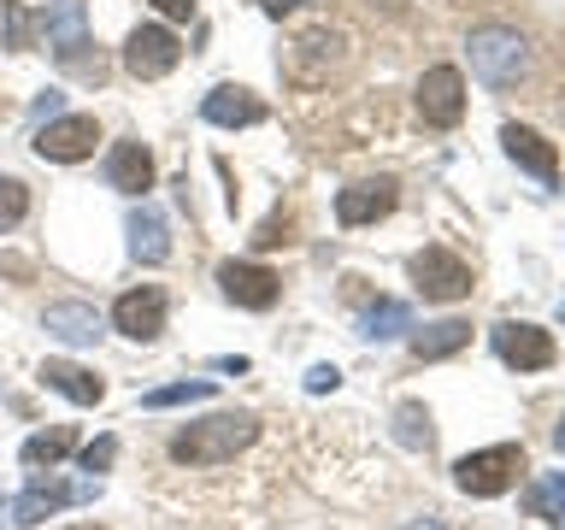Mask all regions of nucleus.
Returning a JSON list of instances; mask_svg holds the SVG:
<instances>
[{
	"label": "nucleus",
	"mask_w": 565,
	"mask_h": 530,
	"mask_svg": "<svg viewBox=\"0 0 565 530\" xmlns=\"http://www.w3.org/2000/svg\"><path fill=\"white\" fill-rule=\"evenodd\" d=\"M254 436H259L254 413H212L201 424H189V431H177L171 454L183 459V466H224V459H236L242 448H254Z\"/></svg>",
	"instance_id": "1"
},
{
	"label": "nucleus",
	"mask_w": 565,
	"mask_h": 530,
	"mask_svg": "<svg viewBox=\"0 0 565 530\" xmlns=\"http://www.w3.org/2000/svg\"><path fill=\"white\" fill-rule=\"evenodd\" d=\"M466 47H471V71H477V83H483V88H519V83H524L530 47H524L519 30L483 24V30H471Z\"/></svg>",
	"instance_id": "2"
},
{
	"label": "nucleus",
	"mask_w": 565,
	"mask_h": 530,
	"mask_svg": "<svg viewBox=\"0 0 565 530\" xmlns=\"http://www.w3.org/2000/svg\"><path fill=\"white\" fill-rule=\"evenodd\" d=\"M524 471V448L519 442H501V448H483V454H466L454 466V484L471 495V501H494V495H507L519 484Z\"/></svg>",
	"instance_id": "3"
},
{
	"label": "nucleus",
	"mask_w": 565,
	"mask_h": 530,
	"mask_svg": "<svg viewBox=\"0 0 565 530\" xmlns=\"http://www.w3.org/2000/svg\"><path fill=\"white\" fill-rule=\"evenodd\" d=\"M42 30H47V47H53L60 65H77V71H88V77H100V60H83V47H95L88 42L83 0H53V7L42 12Z\"/></svg>",
	"instance_id": "4"
},
{
	"label": "nucleus",
	"mask_w": 565,
	"mask_h": 530,
	"mask_svg": "<svg viewBox=\"0 0 565 530\" xmlns=\"http://www.w3.org/2000/svg\"><path fill=\"white\" fill-rule=\"evenodd\" d=\"M406 272H413L424 300H466L471 295V265L459 254H448V247H418Z\"/></svg>",
	"instance_id": "5"
},
{
	"label": "nucleus",
	"mask_w": 565,
	"mask_h": 530,
	"mask_svg": "<svg viewBox=\"0 0 565 530\" xmlns=\"http://www.w3.org/2000/svg\"><path fill=\"white\" fill-rule=\"evenodd\" d=\"M95 141H100V124L88 113H60L35 130V153L53 159V166H77V159L95 153Z\"/></svg>",
	"instance_id": "6"
},
{
	"label": "nucleus",
	"mask_w": 565,
	"mask_h": 530,
	"mask_svg": "<svg viewBox=\"0 0 565 530\" xmlns=\"http://www.w3.org/2000/svg\"><path fill=\"white\" fill-rule=\"evenodd\" d=\"M77 501H95V477L60 484V477H42V471H35V484L12 501V524H42V519H53L60 507H77Z\"/></svg>",
	"instance_id": "7"
},
{
	"label": "nucleus",
	"mask_w": 565,
	"mask_h": 530,
	"mask_svg": "<svg viewBox=\"0 0 565 530\" xmlns=\"http://www.w3.org/2000/svg\"><path fill=\"white\" fill-rule=\"evenodd\" d=\"M418 113L430 130H454V124L466 118V77H459L454 65H430L418 77Z\"/></svg>",
	"instance_id": "8"
},
{
	"label": "nucleus",
	"mask_w": 565,
	"mask_h": 530,
	"mask_svg": "<svg viewBox=\"0 0 565 530\" xmlns=\"http://www.w3.org/2000/svg\"><path fill=\"white\" fill-rule=\"evenodd\" d=\"M177 60H183V42H177L166 24H141V30H130V42H124V71L141 83L177 71Z\"/></svg>",
	"instance_id": "9"
},
{
	"label": "nucleus",
	"mask_w": 565,
	"mask_h": 530,
	"mask_svg": "<svg viewBox=\"0 0 565 530\" xmlns=\"http://www.w3.org/2000/svg\"><path fill=\"white\" fill-rule=\"evenodd\" d=\"M218 289L236 300V307L247 312H265V307H277V295H282V277L271 272V265H247V259H224L218 265Z\"/></svg>",
	"instance_id": "10"
},
{
	"label": "nucleus",
	"mask_w": 565,
	"mask_h": 530,
	"mask_svg": "<svg viewBox=\"0 0 565 530\" xmlns=\"http://www.w3.org/2000/svg\"><path fill=\"white\" fill-rule=\"evenodd\" d=\"M501 148H507L512 166L530 171L536 183H547V189L559 183V153H554V141H547L542 130H530V124H501Z\"/></svg>",
	"instance_id": "11"
},
{
	"label": "nucleus",
	"mask_w": 565,
	"mask_h": 530,
	"mask_svg": "<svg viewBox=\"0 0 565 530\" xmlns=\"http://www.w3.org/2000/svg\"><path fill=\"white\" fill-rule=\"evenodd\" d=\"M494 353H501L512 371H547V365H554V336L536 330V325H519V318H507V325H494Z\"/></svg>",
	"instance_id": "12"
},
{
	"label": "nucleus",
	"mask_w": 565,
	"mask_h": 530,
	"mask_svg": "<svg viewBox=\"0 0 565 530\" xmlns=\"http://www.w3.org/2000/svg\"><path fill=\"white\" fill-rule=\"evenodd\" d=\"M401 201V189H395V177H371V183H348L342 194H335V219H342L348 230H360V224H377L388 219Z\"/></svg>",
	"instance_id": "13"
},
{
	"label": "nucleus",
	"mask_w": 565,
	"mask_h": 530,
	"mask_svg": "<svg viewBox=\"0 0 565 530\" xmlns=\"http://www.w3.org/2000/svg\"><path fill=\"white\" fill-rule=\"evenodd\" d=\"M113 325L130 336V342H153V336L166 330V295H159V289H130V295H118Z\"/></svg>",
	"instance_id": "14"
},
{
	"label": "nucleus",
	"mask_w": 565,
	"mask_h": 530,
	"mask_svg": "<svg viewBox=\"0 0 565 530\" xmlns=\"http://www.w3.org/2000/svg\"><path fill=\"white\" fill-rule=\"evenodd\" d=\"M201 118H206V124H218V130H247V124H259V118H265V100L254 95V88L224 83V88H212V95L201 100Z\"/></svg>",
	"instance_id": "15"
},
{
	"label": "nucleus",
	"mask_w": 565,
	"mask_h": 530,
	"mask_svg": "<svg viewBox=\"0 0 565 530\" xmlns=\"http://www.w3.org/2000/svg\"><path fill=\"white\" fill-rule=\"evenodd\" d=\"M106 183L118 194H148L153 189V153L141 148V141H118V148L106 153Z\"/></svg>",
	"instance_id": "16"
},
{
	"label": "nucleus",
	"mask_w": 565,
	"mask_h": 530,
	"mask_svg": "<svg viewBox=\"0 0 565 530\" xmlns=\"http://www.w3.org/2000/svg\"><path fill=\"white\" fill-rule=\"evenodd\" d=\"M42 325H47V336H60L65 348H88L100 336V312L88 307V300H53Z\"/></svg>",
	"instance_id": "17"
},
{
	"label": "nucleus",
	"mask_w": 565,
	"mask_h": 530,
	"mask_svg": "<svg viewBox=\"0 0 565 530\" xmlns=\"http://www.w3.org/2000/svg\"><path fill=\"white\" fill-rule=\"evenodd\" d=\"M130 259H141V265H166L171 259V230L153 206L130 212Z\"/></svg>",
	"instance_id": "18"
},
{
	"label": "nucleus",
	"mask_w": 565,
	"mask_h": 530,
	"mask_svg": "<svg viewBox=\"0 0 565 530\" xmlns=\"http://www.w3.org/2000/svg\"><path fill=\"white\" fill-rule=\"evenodd\" d=\"M42 383L60 389V395L77 401V406H100V395H106V383L95 378V371H83L77 360H47L42 365Z\"/></svg>",
	"instance_id": "19"
},
{
	"label": "nucleus",
	"mask_w": 565,
	"mask_h": 530,
	"mask_svg": "<svg viewBox=\"0 0 565 530\" xmlns=\"http://www.w3.org/2000/svg\"><path fill=\"white\" fill-rule=\"evenodd\" d=\"M471 342V325L466 318H441V325H424L418 336H413V353L418 360H448V353H459Z\"/></svg>",
	"instance_id": "20"
},
{
	"label": "nucleus",
	"mask_w": 565,
	"mask_h": 530,
	"mask_svg": "<svg viewBox=\"0 0 565 530\" xmlns=\"http://www.w3.org/2000/svg\"><path fill=\"white\" fill-rule=\"evenodd\" d=\"M524 512L530 519H547V524H565V471H542L524 489Z\"/></svg>",
	"instance_id": "21"
},
{
	"label": "nucleus",
	"mask_w": 565,
	"mask_h": 530,
	"mask_svg": "<svg viewBox=\"0 0 565 530\" xmlns=\"http://www.w3.org/2000/svg\"><path fill=\"white\" fill-rule=\"evenodd\" d=\"M71 424H53V431H35L30 442H24V466L30 471H42V466H60V459L71 454Z\"/></svg>",
	"instance_id": "22"
},
{
	"label": "nucleus",
	"mask_w": 565,
	"mask_h": 530,
	"mask_svg": "<svg viewBox=\"0 0 565 530\" xmlns=\"http://www.w3.org/2000/svg\"><path fill=\"white\" fill-rule=\"evenodd\" d=\"M189 401H212V378L166 383V389H148V395H141V406H148V413H166V406H189Z\"/></svg>",
	"instance_id": "23"
},
{
	"label": "nucleus",
	"mask_w": 565,
	"mask_h": 530,
	"mask_svg": "<svg viewBox=\"0 0 565 530\" xmlns=\"http://www.w3.org/2000/svg\"><path fill=\"white\" fill-rule=\"evenodd\" d=\"M406 330H413V307H401V300H383V307H371V318H365L371 342H388V336H406Z\"/></svg>",
	"instance_id": "24"
},
{
	"label": "nucleus",
	"mask_w": 565,
	"mask_h": 530,
	"mask_svg": "<svg viewBox=\"0 0 565 530\" xmlns=\"http://www.w3.org/2000/svg\"><path fill=\"white\" fill-rule=\"evenodd\" d=\"M395 436L406 442V448H430V442H436L430 413H424L418 401H401V413H395Z\"/></svg>",
	"instance_id": "25"
},
{
	"label": "nucleus",
	"mask_w": 565,
	"mask_h": 530,
	"mask_svg": "<svg viewBox=\"0 0 565 530\" xmlns=\"http://www.w3.org/2000/svg\"><path fill=\"white\" fill-rule=\"evenodd\" d=\"M24 212H30V189L18 183V177H0V236H7Z\"/></svg>",
	"instance_id": "26"
},
{
	"label": "nucleus",
	"mask_w": 565,
	"mask_h": 530,
	"mask_svg": "<svg viewBox=\"0 0 565 530\" xmlns=\"http://www.w3.org/2000/svg\"><path fill=\"white\" fill-rule=\"evenodd\" d=\"M0 12H7V47H30V30H35V18H30L24 7H18V0H7Z\"/></svg>",
	"instance_id": "27"
},
{
	"label": "nucleus",
	"mask_w": 565,
	"mask_h": 530,
	"mask_svg": "<svg viewBox=\"0 0 565 530\" xmlns=\"http://www.w3.org/2000/svg\"><path fill=\"white\" fill-rule=\"evenodd\" d=\"M113 459H118V436H95V442L83 448V471L95 477V471H106V466H113Z\"/></svg>",
	"instance_id": "28"
},
{
	"label": "nucleus",
	"mask_w": 565,
	"mask_h": 530,
	"mask_svg": "<svg viewBox=\"0 0 565 530\" xmlns=\"http://www.w3.org/2000/svg\"><path fill=\"white\" fill-rule=\"evenodd\" d=\"M335 383H342V371H335V365H312V371H307V389H312V395H330Z\"/></svg>",
	"instance_id": "29"
},
{
	"label": "nucleus",
	"mask_w": 565,
	"mask_h": 530,
	"mask_svg": "<svg viewBox=\"0 0 565 530\" xmlns=\"http://www.w3.org/2000/svg\"><path fill=\"white\" fill-rule=\"evenodd\" d=\"M282 230H289V219H271V224H259V230H254V247H277V242H289Z\"/></svg>",
	"instance_id": "30"
},
{
	"label": "nucleus",
	"mask_w": 565,
	"mask_h": 530,
	"mask_svg": "<svg viewBox=\"0 0 565 530\" xmlns=\"http://www.w3.org/2000/svg\"><path fill=\"white\" fill-rule=\"evenodd\" d=\"M60 106H65V95H60V88H42V100H35V124L60 118Z\"/></svg>",
	"instance_id": "31"
},
{
	"label": "nucleus",
	"mask_w": 565,
	"mask_h": 530,
	"mask_svg": "<svg viewBox=\"0 0 565 530\" xmlns=\"http://www.w3.org/2000/svg\"><path fill=\"white\" fill-rule=\"evenodd\" d=\"M159 12L171 18V24H183V18H194V0H153Z\"/></svg>",
	"instance_id": "32"
},
{
	"label": "nucleus",
	"mask_w": 565,
	"mask_h": 530,
	"mask_svg": "<svg viewBox=\"0 0 565 530\" xmlns=\"http://www.w3.org/2000/svg\"><path fill=\"white\" fill-rule=\"evenodd\" d=\"M289 7H300V0H265V12H271V18H282Z\"/></svg>",
	"instance_id": "33"
},
{
	"label": "nucleus",
	"mask_w": 565,
	"mask_h": 530,
	"mask_svg": "<svg viewBox=\"0 0 565 530\" xmlns=\"http://www.w3.org/2000/svg\"><path fill=\"white\" fill-rule=\"evenodd\" d=\"M406 530H448L441 519H418V524H406Z\"/></svg>",
	"instance_id": "34"
},
{
	"label": "nucleus",
	"mask_w": 565,
	"mask_h": 530,
	"mask_svg": "<svg viewBox=\"0 0 565 530\" xmlns=\"http://www.w3.org/2000/svg\"><path fill=\"white\" fill-rule=\"evenodd\" d=\"M0 524H12V501H7V495H0Z\"/></svg>",
	"instance_id": "35"
},
{
	"label": "nucleus",
	"mask_w": 565,
	"mask_h": 530,
	"mask_svg": "<svg viewBox=\"0 0 565 530\" xmlns=\"http://www.w3.org/2000/svg\"><path fill=\"white\" fill-rule=\"evenodd\" d=\"M559 448H565V418H559Z\"/></svg>",
	"instance_id": "36"
},
{
	"label": "nucleus",
	"mask_w": 565,
	"mask_h": 530,
	"mask_svg": "<svg viewBox=\"0 0 565 530\" xmlns=\"http://www.w3.org/2000/svg\"><path fill=\"white\" fill-rule=\"evenodd\" d=\"M77 530H100V524H77Z\"/></svg>",
	"instance_id": "37"
}]
</instances>
